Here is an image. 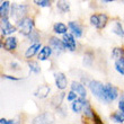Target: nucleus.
I'll return each instance as SVG.
<instances>
[{
	"label": "nucleus",
	"instance_id": "1",
	"mask_svg": "<svg viewBox=\"0 0 124 124\" xmlns=\"http://www.w3.org/2000/svg\"><path fill=\"white\" fill-rule=\"evenodd\" d=\"M16 25L22 35L28 36L33 32V28H34V20L31 17H24L22 19L17 20Z\"/></svg>",
	"mask_w": 124,
	"mask_h": 124
},
{
	"label": "nucleus",
	"instance_id": "2",
	"mask_svg": "<svg viewBox=\"0 0 124 124\" xmlns=\"http://www.w3.org/2000/svg\"><path fill=\"white\" fill-rule=\"evenodd\" d=\"M88 86H89V89H90L92 94L97 98L98 101L104 103V101H105V85L104 84H101L98 80H90Z\"/></svg>",
	"mask_w": 124,
	"mask_h": 124
},
{
	"label": "nucleus",
	"instance_id": "3",
	"mask_svg": "<svg viewBox=\"0 0 124 124\" xmlns=\"http://www.w3.org/2000/svg\"><path fill=\"white\" fill-rule=\"evenodd\" d=\"M27 10H28V6L27 5H18V3H13L11 9H10V16L14 19L19 20L24 17H26Z\"/></svg>",
	"mask_w": 124,
	"mask_h": 124
},
{
	"label": "nucleus",
	"instance_id": "4",
	"mask_svg": "<svg viewBox=\"0 0 124 124\" xmlns=\"http://www.w3.org/2000/svg\"><path fill=\"white\" fill-rule=\"evenodd\" d=\"M118 97V90L111 84H105V104H109Z\"/></svg>",
	"mask_w": 124,
	"mask_h": 124
},
{
	"label": "nucleus",
	"instance_id": "5",
	"mask_svg": "<svg viewBox=\"0 0 124 124\" xmlns=\"http://www.w3.org/2000/svg\"><path fill=\"white\" fill-rule=\"evenodd\" d=\"M49 45L51 46L53 49V51H55L56 53H60V52H63L67 47L64 45V42H63V39H60L58 37H51L49 41Z\"/></svg>",
	"mask_w": 124,
	"mask_h": 124
},
{
	"label": "nucleus",
	"instance_id": "6",
	"mask_svg": "<svg viewBox=\"0 0 124 124\" xmlns=\"http://www.w3.org/2000/svg\"><path fill=\"white\" fill-rule=\"evenodd\" d=\"M76 36L72 34V33H65L63 34V42H64L65 47L69 50V51H76V47H77V44H76Z\"/></svg>",
	"mask_w": 124,
	"mask_h": 124
},
{
	"label": "nucleus",
	"instance_id": "7",
	"mask_svg": "<svg viewBox=\"0 0 124 124\" xmlns=\"http://www.w3.org/2000/svg\"><path fill=\"white\" fill-rule=\"evenodd\" d=\"M88 101H86V97H80L79 98H76L73 101H71V108L72 111L75 112V113H80L81 111H84V107H85L86 103Z\"/></svg>",
	"mask_w": 124,
	"mask_h": 124
},
{
	"label": "nucleus",
	"instance_id": "8",
	"mask_svg": "<svg viewBox=\"0 0 124 124\" xmlns=\"http://www.w3.org/2000/svg\"><path fill=\"white\" fill-rule=\"evenodd\" d=\"M54 78H55L56 88L60 89V90H63V89L67 88V86H68V79H67V77H65L64 73L58 72V73L54 75Z\"/></svg>",
	"mask_w": 124,
	"mask_h": 124
},
{
	"label": "nucleus",
	"instance_id": "9",
	"mask_svg": "<svg viewBox=\"0 0 124 124\" xmlns=\"http://www.w3.org/2000/svg\"><path fill=\"white\" fill-rule=\"evenodd\" d=\"M39 49H42V44L39 42H36V43H33L32 45L26 50V52H25V58L26 59H31L33 56L35 55L36 53L39 51Z\"/></svg>",
	"mask_w": 124,
	"mask_h": 124
},
{
	"label": "nucleus",
	"instance_id": "10",
	"mask_svg": "<svg viewBox=\"0 0 124 124\" xmlns=\"http://www.w3.org/2000/svg\"><path fill=\"white\" fill-rule=\"evenodd\" d=\"M52 51H53V49L50 45L43 46L42 49H41V51L39 52V54H37V59H39V61H45V60H47L50 56H51Z\"/></svg>",
	"mask_w": 124,
	"mask_h": 124
},
{
	"label": "nucleus",
	"instance_id": "11",
	"mask_svg": "<svg viewBox=\"0 0 124 124\" xmlns=\"http://www.w3.org/2000/svg\"><path fill=\"white\" fill-rule=\"evenodd\" d=\"M70 87H71V90L76 92L79 96H81V97H86L87 92H86L85 86L82 85V84H80V82H78V81H72Z\"/></svg>",
	"mask_w": 124,
	"mask_h": 124
},
{
	"label": "nucleus",
	"instance_id": "12",
	"mask_svg": "<svg viewBox=\"0 0 124 124\" xmlns=\"http://www.w3.org/2000/svg\"><path fill=\"white\" fill-rule=\"evenodd\" d=\"M68 27L77 39H79V37H81L82 36V28L80 27V25H79L77 22H69Z\"/></svg>",
	"mask_w": 124,
	"mask_h": 124
},
{
	"label": "nucleus",
	"instance_id": "13",
	"mask_svg": "<svg viewBox=\"0 0 124 124\" xmlns=\"http://www.w3.org/2000/svg\"><path fill=\"white\" fill-rule=\"evenodd\" d=\"M3 46H5V50H7V51H14V50H16L17 49V39L14 37V36L7 37Z\"/></svg>",
	"mask_w": 124,
	"mask_h": 124
},
{
	"label": "nucleus",
	"instance_id": "14",
	"mask_svg": "<svg viewBox=\"0 0 124 124\" xmlns=\"http://www.w3.org/2000/svg\"><path fill=\"white\" fill-rule=\"evenodd\" d=\"M50 90H51V88H50L49 86L43 85V86H41V87L37 88V90L34 93V95H35L36 97H39V98H45L46 96L49 95Z\"/></svg>",
	"mask_w": 124,
	"mask_h": 124
},
{
	"label": "nucleus",
	"instance_id": "15",
	"mask_svg": "<svg viewBox=\"0 0 124 124\" xmlns=\"http://www.w3.org/2000/svg\"><path fill=\"white\" fill-rule=\"evenodd\" d=\"M56 8L59 9V11H61L62 14L69 13L70 11V5L67 0H58L56 1Z\"/></svg>",
	"mask_w": 124,
	"mask_h": 124
},
{
	"label": "nucleus",
	"instance_id": "16",
	"mask_svg": "<svg viewBox=\"0 0 124 124\" xmlns=\"http://www.w3.org/2000/svg\"><path fill=\"white\" fill-rule=\"evenodd\" d=\"M10 9H11V6H10L9 1H2L1 6H0V15H1V17H8Z\"/></svg>",
	"mask_w": 124,
	"mask_h": 124
},
{
	"label": "nucleus",
	"instance_id": "17",
	"mask_svg": "<svg viewBox=\"0 0 124 124\" xmlns=\"http://www.w3.org/2000/svg\"><path fill=\"white\" fill-rule=\"evenodd\" d=\"M67 31H68V27H67V25H64L63 23H55L54 24V26H53V32L55 33V34H65L67 33Z\"/></svg>",
	"mask_w": 124,
	"mask_h": 124
},
{
	"label": "nucleus",
	"instance_id": "18",
	"mask_svg": "<svg viewBox=\"0 0 124 124\" xmlns=\"http://www.w3.org/2000/svg\"><path fill=\"white\" fill-rule=\"evenodd\" d=\"M63 98H64V93H60V94L55 95L52 98V101H51V105L54 106V107H59L60 105H61L62 101H63Z\"/></svg>",
	"mask_w": 124,
	"mask_h": 124
},
{
	"label": "nucleus",
	"instance_id": "19",
	"mask_svg": "<svg viewBox=\"0 0 124 124\" xmlns=\"http://www.w3.org/2000/svg\"><path fill=\"white\" fill-rule=\"evenodd\" d=\"M115 70L122 76H124V56L115 60Z\"/></svg>",
	"mask_w": 124,
	"mask_h": 124
},
{
	"label": "nucleus",
	"instance_id": "20",
	"mask_svg": "<svg viewBox=\"0 0 124 124\" xmlns=\"http://www.w3.org/2000/svg\"><path fill=\"white\" fill-rule=\"evenodd\" d=\"M111 118L115 123H123L124 122V113L122 111L114 112V113L111 115Z\"/></svg>",
	"mask_w": 124,
	"mask_h": 124
},
{
	"label": "nucleus",
	"instance_id": "21",
	"mask_svg": "<svg viewBox=\"0 0 124 124\" xmlns=\"http://www.w3.org/2000/svg\"><path fill=\"white\" fill-rule=\"evenodd\" d=\"M94 114H95V111L92 108V106H90V104H89V101H87L86 105H85V107H84V115H85L86 117L92 118L93 120Z\"/></svg>",
	"mask_w": 124,
	"mask_h": 124
},
{
	"label": "nucleus",
	"instance_id": "22",
	"mask_svg": "<svg viewBox=\"0 0 124 124\" xmlns=\"http://www.w3.org/2000/svg\"><path fill=\"white\" fill-rule=\"evenodd\" d=\"M112 32L114 33V34H116L117 36H120V37H124V30L120 22H115V25L113 27Z\"/></svg>",
	"mask_w": 124,
	"mask_h": 124
},
{
	"label": "nucleus",
	"instance_id": "23",
	"mask_svg": "<svg viewBox=\"0 0 124 124\" xmlns=\"http://www.w3.org/2000/svg\"><path fill=\"white\" fill-rule=\"evenodd\" d=\"M16 31H17V27L16 26H13L11 24L7 25V26L1 27V34H2V35H10V34L15 33Z\"/></svg>",
	"mask_w": 124,
	"mask_h": 124
},
{
	"label": "nucleus",
	"instance_id": "24",
	"mask_svg": "<svg viewBox=\"0 0 124 124\" xmlns=\"http://www.w3.org/2000/svg\"><path fill=\"white\" fill-rule=\"evenodd\" d=\"M124 56V49L123 47H114L112 51V59L117 60L120 58Z\"/></svg>",
	"mask_w": 124,
	"mask_h": 124
},
{
	"label": "nucleus",
	"instance_id": "25",
	"mask_svg": "<svg viewBox=\"0 0 124 124\" xmlns=\"http://www.w3.org/2000/svg\"><path fill=\"white\" fill-rule=\"evenodd\" d=\"M93 61H94V55L92 54V52L85 53V55H84V60H82L84 65H85V67H92Z\"/></svg>",
	"mask_w": 124,
	"mask_h": 124
},
{
	"label": "nucleus",
	"instance_id": "26",
	"mask_svg": "<svg viewBox=\"0 0 124 124\" xmlns=\"http://www.w3.org/2000/svg\"><path fill=\"white\" fill-rule=\"evenodd\" d=\"M98 16H99V23H98L97 28L98 30H103V28H105V26L107 25L108 17L106 14H101V15H98Z\"/></svg>",
	"mask_w": 124,
	"mask_h": 124
},
{
	"label": "nucleus",
	"instance_id": "27",
	"mask_svg": "<svg viewBox=\"0 0 124 124\" xmlns=\"http://www.w3.org/2000/svg\"><path fill=\"white\" fill-rule=\"evenodd\" d=\"M47 122H49V115L46 113H44V114L39 115L36 118H34L33 123H47Z\"/></svg>",
	"mask_w": 124,
	"mask_h": 124
},
{
	"label": "nucleus",
	"instance_id": "28",
	"mask_svg": "<svg viewBox=\"0 0 124 124\" xmlns=\"http://www.w3.org/2000/svg\"><path fill=\"white\" fill-rule=\"evenodd\" d=\"M28 67H30L31 72H33V73H39L41 72V68L39 67L37 62H34V61L28 62Z\"/></svg>",
	"mask_w": 124,
	"mask_h": 124
},
{
	"label": "nucleus",
	"instance_id": "29",
	"mask_svg": "<svg viewBox=\"0 0 124 124\" xmlns=\"http://www.w3.org/2000/svg\"><path fill=\"white\" fill-rule=\"evenodd\" d=\"M27 37H28V39H30L31 42H34V43L39 42V39H41V36H39V32H36V31H33V32L31 33Z\"/></svg>",
	"mask_w": 124,
	"mask_h": 124
},
{
	"label": "nucleus",
	"instance_id": "30",
	"mask_svg": "<svg viewBox=\"0 0 124 124\" xmlns=\"http://www.w3.org/2000/svg\"><path fill=\"white\" fill-rule=\"evenodd\" d=\"M33 2L35 3L36 6L45 8V7H50V0H33Z\"/></svg>",
	"mask_w": 124,
	"mask_h": 124
},
{
	"label": "nucleus",
	"instance_id": "31",
	"mask_svg": "<svg viewBox=\"0 0 124 124\" xmlns=\"http://www.w3.org/2000/svg\"><path fill=\"white\" fill-rule=\"evenodd\" d=\"M98 23H99V16H98V15H95V14L92 15V16H90V24L97 28Z\"/></svg>",
	"mask_w": 124,
	"mask_h": 124
},
{
	"label": "nucleus",
	"instance_id": "32",
	"mask_svg": "<svg viewBox=\"0 0 124 124\" xmlns=\"http://www.w3.org/2000/svg\"><path fill=\"white\" fill-rule=\"evenodd\" d=\"M77 95H78V94H77L76 92L71 90V92L68 94V96H67V101H73L76 98H77Z\"/></svg>",
	"mask_w": 124,
	"mask_h": 124
},
{
	"label": "nucleus",
	"instance_id": "33",
	"mask_svg": "<svg viewBox=\"0 0 124 124\" xmlns=\"http://www.w3.org/2000/svg\"><path fill=\"white\" fill-rule=\"evenodd\" d=\"M2 79L13 80V81H18V80H20V78H17V77H14V76H7V75H2Z\"/></svg>",
	"mask_w": 124,
	"mask_h": 124
},
{
	"label": "nucleus",
	"instance_id": "34",
	"mask_svg": "<svg viewBox=\"0 0 124 124\" xmlns=\"http://www.w3.org/2000/svg\"><path fill=\"white\" fill-rule=\"evenodd\" d=\"M118 108H120V111H122L124 113V99H122V98L120 103H118Z\"/></svg>",
	"mask_w": 124,
	"mask_h": 124
},
{
	"label": "nucleus",
	"instance_id": "35",
	"mask_svg": "<svg viewBox=\"0 0 124 124\" xmlns=\"http://www.w3.org/2000/svg\"><path fill=\"white\" fill-rule=\"evenodd\" d=\"M93 120H94L95 123H97V124H101V123H103V122L101 121V118H99L97 115H96V113L94 114V117H93Z\"/></svg>",
	"mask_w": 124,
	"mask_h": 124
},
{
	"label": "nucleus",
	"instance_id": "36",
	"mask_svg": "<svg viewBox=\"0 0 124 124\" xmlns=\"http://www.w3.org/2000/svg\"><path fill=\"white\" fill-rule=\"evenodd\" d=\"M11 69L17 70V69H18V64H17V63H15V62H13V63H11Z\"/></svg>",
	"mask_w": 124,
	"mask_h": 124
},
{
	"label": "nucleus",
	"instance_id": "37",
	"mask_svg": "<svg viewBox=\"0 0 124 124\" xmlns=\"http://www.w3.org/2000/svg\"><path fill=\"white\" fill-rule=\"evenodd\" d=\"M7 121H8V120H6V118H1V120H0V123L1 124H7Z\"/></svg>",
	"mask_w": 124,
	"mask_h": 124
},
{
	"label": "nucleus",
	"instance_id": "38",
	"mask_svg": "<svg viewBox=\"0 0 124 124\" xmlns=\"http://www.w3.org/2000/svg\"><path fill=\"white\" fill-rule=\"evenodd\" d=\"M114 0H101V2H104V3H109V2H113Z\"/></svg>",
	"mask_w": 124,
	"mask_h": 124
},
{
	"label": "nucleus",
	"instance_id": "39",
	"mask_svg": "<svg viewBox=\"0 0 124 124\" xmlns=\"http://www.w3.org/2000/svg\"><path fill=\"white\" fill-rule=\"evenodd\" d=\"M13 123H14L13 120H8V121H7V124H13Z\"/></svg>",
	"mask_w": 124,
	"mask_h": 124
},
{
	"label": "nucleus",
	"instance_id": "40",
	"mask_svg": "<svg viewBox=\"0 0 124 124\" xmlns=\"http://www.w3.org/2000/svg\"><path fill=\"white\" fill-rule=\"evenodd\" d=\"M121 96H122V99H124V92L121 94Z\"/></svg>",
	"mask_w": 124,
	"mask_h": 124
},
{
	"label": "nucleus",
	"instance_id": "41",
	"mask_svg": "<svg viewBox=\"0 0 124 124\" xmlns=\"http://www.w3.org/2000/svg\"><path fill=\"white\" fill-rule=\"evenodd\" d=\"M2 1H3V0H1V2H2Z\"/></svg>",
	"mask_w": 124,
	"mask_h": 124
}]
</instances>
